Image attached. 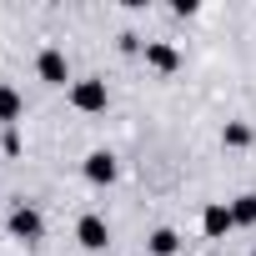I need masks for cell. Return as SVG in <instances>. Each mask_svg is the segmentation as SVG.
I'll return each instance as SVG.
<instances>
[{
    "mask_svg": "<svg viewBox=\"0 0 256 256\" xmlns=\"http://www.w3.org/2000/svg\"><path fill=\"white\" fill-rule=\"evenodd\" d=\"M80 176H86L90 186H116V176H120L116 151H90V156L80 161Z\"/></svg>",
    "mask_w": 256,
    "mask_h": 256,
    "instance_id": "obj_5",
    "label": "cell"
},
{
    "mask_svg": "<svg viewBox=\"0 0 256 256\" xmlns=\"http://www.w3.org/2000/svg\"><path fill=\"white\" fill-rule=\"evenodd\" d=\"M76 246L90 251V256H106V246H110V221H106L100 211H86V216L76 221Z\"/></svg>",
    "mask_w": 256,
    "mask_h": 256,
    "instance_id": "obj_3",
    "label": "cell"
},
{
    "mask_svg": "<svg viewBox=\"0 0 256 256\" xmlns=\"http://www.w3.org/2000/svg\"><path fill=\"white\" fill-rule=\"evenodd\" d=\"M36 76H40L46 86H66V80H70V60H66V50H60V46H46V50L36 56Z\"/></svg>",
    "mask_w": 256,
    "mask_h": 256,
    "instance_id": "obj_6",
    "label": "cell"
},
{
    "mask_svg": "<svg viewBox=\"0 0 256 256\" xmlns=\"http://www.w3.org/2000/svg\"><path fill=\"white\" fill-rule=\"evenodd\" d=\"M141 56H146V66H151L156 76H176V70H181V50H176L171 40H146Z\"/></svg>",
    "mask_w": 256,
    "mask_h": 256,
    "instance_id": "obj_7",
    "label": "cell"
},
{
    "mask_svg": "<svg viewBox=\"0 0 256 256\" xmlns=\"http://www.w3.org/2000/svg\"><path fill=\"white\" fill-rule=\"evenodd\" d=\"M6 231H10V241H20V246H36L40 236H46V211L36 206V201H10V211H6Z\"/></svg>",
    "mask_w": 256,
    "mask_h": 256,
    "instance_id": "obj_1",
    "label": "cell"
},
{
    "mask_svg": "<svg viewBox=\"0 0 256 256\" xmlns=\"http://www.w3.org/2000/svg\"><path fill=\"white\" fill-rule=\"evenodd\" d=\"M231 221H236V231H241V226H256V191L231 196Z\"/></svg>",
    "mask_w": 256,
    "mask_h": 256,
    "instance_id": "obj_11",
    "label": "cell"
},
{
    "mask_svg": "<svg viewBox=\"0 0 256 256\" xmlns=\"http://www.w3.org/2000/svg\"><path fill=\"white\" fill-rule=\"evenodd\" d=\"M251 141H256V126H251V120H226V126H221V146H226V151H246Z\"/></svg>",
    "mask_w": 256,
    "mask_h": 256,
    "instance_id": "obj_9",
    "label": "cell"
},
{
    "mask_svg": "<svg viewBox=\"0 0 256 256\" xmlns=\"http://www.w3.org/2000/svg\"><path fill=\"white\" fill-rule=\"evenodd\" d=\"M0 146H6V156H20V131H6V141H0Z\"/></svg>",
    "mask_w": 256,
    "mask_h": 256,
    "instance_id": "obj_12",
    "label": "cell"
},
{
    "mask_svg": "<svg viewBox=\"0 0 256 256\" xmlns=\"http://www.w3.org/2000/svg\"><path fill=\"white\" fill-rule=\"evenodd\" d=\"M20 116H26V96H20L10 80H0V126H6V131H16Z\"/></svg>",
    "mask_w": 256,
    "mask_h": 256,
    "instance_id": "obj_8",
    "label": "cell"
},
{
    "mask_svg": "<svg viewBox=\"0 0 256 256\" xmlns=\"http://www.w3.org/2000/svg\"><path fill=\"white\" fill-rule=\"evenodd\" d=\"M231 231H236L231 201H206V206H201V236H206V241H226Z\"/></svg>",
    "mask_w": 256,
    "mask_h": 256,
    "instance_id": "obj_4",
    "label": "cell"
},
{
    "mask_svg": "<svg viewBox=\"0 0 256 256\" xmlns=\"http://www.w3.org/2000/svg\"><path fill=\"white\" fill-rule=\"evenodd\" d=\"M66 100H70V110H80V116H100V110L110 106V86H106V76H80V80L66 86Z\"/></svg>",
    "mask_w": 256,
    "mask_h": 256,
    "instance_id": "obj_2",
    "label": "cell"
},
{
    "mask_svg": "<svg viewBox=\"0 0 256 256\" xmlns=\"http://www.w3.org/2000/svg\"><path fill=\"white\" fill-rule=\"evenodd\" d=\"M146 251H151V256H176V251H181V231H176V226H156V231L146 236Z\"/></svg>",
    "mask_w": 256,
    "mask_h": 256,
    "instance_id": "obj_10",
    "label": "cell"
}]
</instances>
